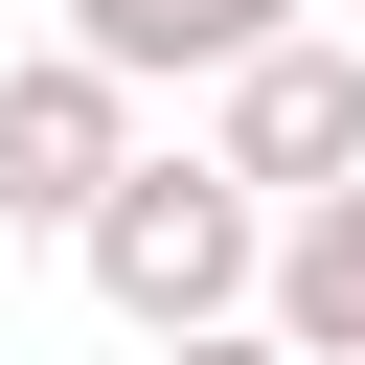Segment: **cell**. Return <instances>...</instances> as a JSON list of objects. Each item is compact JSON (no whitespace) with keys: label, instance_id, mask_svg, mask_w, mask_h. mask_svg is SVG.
<instances>
[{"label":"cell","instance_id":"6","mask_svg":"<svg viewBox=\"0 0 365 365\" xmlns=\"http://www.w3.org/2000/svg\"><path fill=\"white\" fill-rule=\"evenodd\" d=\"M160 365H297V342H274V319H228V342H160Z\"/></svg>","mask_w":365,"mask_h":365},{"label":"cell","instance_id":"2","mask_svg":"<svg viewBox=\"0 0 365 365\" xmlns=\"http://www.w3.org/2000/svg\"><path fill=\"white\" fill-rule=\"evenodd\" d=\"M137 160H160V137H137V91H114L91 46H23V68H0V228H68V251H91V205H114Z\"/></svg>","mask_w":365,"mask_h":365},{"label":"cell","instance_id":"5","mask_svg":"<svg viewBox=\"0 0 365 365\" xmlns=\"http://www.w3.org/2000/svg\"><path fill=\"white\" fill-rule=\"evenodd\" d=\"M274 342H297V365H365V182L274 228Z\"/></svg>","mask_w":365,"mask_h":365},{"label":"cell","instance_id":"1","mask_svg":"<svg viewBox=\"0 0 365 365\" xmlns=\"http://www.w3.org/2000/svg\"><path fill=\"white\" fill-rule=\"evenodd\" d=\"M68 274L137 319V365H160V342H228V319H274V205L182 137V160H137V182L91 205V251H68Z\"/></svg>","mask_w":365,"mask_h":365},{"label":"cell","instance_id":"3","mask_svg":"<svg viewBox=\"0 0 365 365\" xmlns=\"http://www.w3.org/2000/svg\"><path fill=\"white\" fill-rule=\"evenodd\" d=\"M205 160H228L274 228H297V205H342V182H365V46H342V23H297L251 91H205Z\"/></svg>","mask_w":365,"mask_h":365},{"label":"cell","instance_id":"4","mask_svg":"<svg viewBox=\"0 0 365 365\" xmlns=\"http://www.w3.org/2000/svg\"><path fill=\"white\" fill-rule=\"evenodd\" d=\"M46 46H91L114 91H251V68L297 46V0H68Z\"/></svg>","mask_w":365,"mask_h":365}]
</instances>
